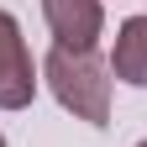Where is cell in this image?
Masks as SVG:
<instances>
[{
    "label": "cell",
    "mask_w": 147,
    "mask_h": 147,
    "mask_svg": "<svg viewBox=\"0 0 147 147\" xmlns=\"http://www.w3.org/2000/svg\"><path fill=\"white\" fill-rule=\"evenodd\" d=\"M0 147H5V137H0Z\"/></svg>",
    "instance_id": "obj_5"
},
{
    "label": "cell",
    "mask_w": 147,
    "mask_h": 147,
    "mask_svg": "<svg viewBox=\"0 0 147 147\" xmlns=\"http://www.w3.org/2000/svg\"><path fill=\"white\" fill-rule=\"evenodd\" d=\"M137 147H147V142H137Z\"/></svg>",
    "instance_id": "obj_6"
},
{
    "label": "cell",
    "mask_w": 147,
    "mask_h": 147,
    "mask_svg": "<svg viewBox=\"0 0 147 147\" xmlns=\"http://www.w3.org/2000/svg\"><path fill=\"white\" fill-rule=\"evenodd\" d=\"M110 74L121 84L147 89V16H126L116 26V47H110Z\"/></svg>",
    "instance_id": "obj_4"
},
{
    "label": "cell",
    "mask_w": 147,
    "mask_h": 147,
    "mask_svg": "<svg viewBox=\"0 0 147 147\" xmlns=\"http://www.w3.org/2000/svg\"><path fill=\"white\" fill-rule=\"evenodd\" d=\"M42 21L53 32V47L95 53L105 32V0H42Z\"/></svg>",
    "instance_id": "obj_3"
},
{
    "label": "cell",
    "mask_w": 147,
    "mask_h": 147,
    "mask_svg": "<svg viewBox=\"0 0 147 147\" xmlns=\"http://www.w3.org/2000/svg\"><path fill=\"white\" fill-rule=\"evenodd\" d=\"M37 68H32V53H26V37L21 21L11 11H0V110H26L37 100Z\"/></svg>",
    "instance_id": "obj_2"
},
{
    "label": "cell",
    "mask_w": 147,
    "mask_h": 147,
    "mask_svg": "<svg viewBox=\"0 0 147 147\" xmlns=\"http://www.w3.org/2000/svg\"><path fill=\"white\" fill-rule=\"evenodd\" d=\"M42 79L53 89V100H58L74 121L110 126V63H100L95 53L53 47L42 58Z\"/></svg>",
    "instance_id": "obj_1"
}]
</instances>
